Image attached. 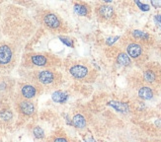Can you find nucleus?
I'll return each instance as SVG.
<instances>
[{
  "instance_id": "1",
  "label": "nucleus",
  "mask_w": 161,
  "mask_h": 142,
  "mask_svg": "<svg viewBox=\"0 0 161 142\" xmlns=\"http://www.w3.org/2000/svg\"><path fill=\"white\" fill-rule=\"evenodd\" d=\"M24 80L35 83L45 90H58L64 83V77L58 69H35L21 72Z\"/></svg>"
},
{
  "instance_id": "2",
  "label": "nucleus",
  "mask_w": 161,
  "mask_h": 142,
  "mask_svg": "<svg viewBox=\"0 0 161 142\" xmlns=\"http://www.w3.org/2000/svg\"><path fill=\"white\" fill-rule=\"evenodd\" d=\"M62 65L64 66L67 74L76 81L82 83H94L98 77V71L87 59H65Z\"/></svg>"
},
{
  "instance_id": "3",
  "label": "nucleus",
  "mask_w": 161,
  "mask_h": 142,
  "mask_svg": "<svg viewBox=\"0 0 161 142\" xmlns=\"http://www.w3.org/2000/svg\"><path fill=\"white\" fill-rule=\"evenodd\" d=\"M62 63L60 57L52 52H27L21 60V66L25 70L58 69Z\"/></svg>"
},
{
  "instance_id": "4",
  "label": "nucleus",
  "mask_w": 161,
  "mask_h": 142,
  "mask_svg": "<svg viewBox=\"0 0 161 142\" xmlns=\"http://www.w3.org/2000/svg\"><path fill=\"white\" fill-rule=\"evenodd\" d=\"M118 45L125 52L136 67L142 68L146 62L149 61L151 48L136 41L130 38L128 34L125 33L123 37L119 39Z\"/></svg>"
},
{
  "instance_id": "5",
  "label": "nucleus",
  "mask_w": 161,
  "mask_h": 142,
  "mask_svg": "<svg viewBox=\"0 0 161 142\" xmlns=\"http://www.w3.org/2000/svg\"><path fill=\"white\" fill-rule=\"evenodd\" d=\"M37 22L44 27L46 30L53 34H62L70 33L71 29L69 24L62 18L58 13L47 8H41L36 12Z\"/></svg>"
},
{
  "instance_id": "6",
  "label": "nucleus",
  "mask_w": 161,
  "mask_h": 142,
  "mask_svg": "<svg viewBox=\"0 0 161 142\" xmlns=\"http://www.w3.org/2000/svg\"><path fill=\"white\" fill-rule=\"evenodd\" d=\"M127 84L128 87L134 91L136 96L143 101L152 100L159 92L152 89L149 85L143 79L141 71H131L127 75Z\"/></svg>"
},
{
  "instance_id": "7",
  "label": "nucleus",
  "mask_w": 161,
  "mask_h": 142,
  "mask_svg": "<svg viewBox=\"0 0 161 142\" xmlns=\"http://www.w3.org/2000/svg\"><path fill=\"white\" fill-rule=\"evenodd\" d=\"M17 63V46L9 41H0V75L10 73Z\"/></svg>"
},
{
  "instance_id": "8",
  "label": "nucleus",
  "mask_w": 161,
  "mask_h": 142,
  "mask_svg": "<svg viewBox=\"0 0 161 142\" xmlns=\"http://www.w3.org/2000/svg\"><path fill=\"white\" fill-rule=\"evenodd\" d=\"M94 13L98 22L107 26L118 27L121 24V18L114 6L108 3H96Z\"/></svg>"
},
{
  "instance_id": "9",
  "label": "nucleus",
  "mask_w": 161,
  "mask_h": 142,
  "mask_svg": "<svg viewBox=\"0 0 161 142\" xmlns=\"http://www.w3.org/2000/svg\"><path fill=\"white\" fill-rule=\"evenodd\" d=\"M143 79L149 86L159 92L161 90V64L158 61L149 60L141 68Z\"/></svg>"
},
{
  "instance_id": "10",
  "label": "nucleus",
  "mask_w": 161,
  "mask_h": 142,
  "mask_svg": "<svg viewBox=\"0 0 161 142\" xmlns=\"http://www.w3.org/2000/svg\"><path fill=\"white\" fill-rule=\"evenodd\" d=\"M104 53L109 61L120 67L130 68L134 64L128 54L119 45H113L111 46H108L104 51Z\"/></svg>"
},
{
  "instance_id": "11",
  "label": "nucleus",
  "mask_w": 161,
  "mask_h": 142,
  "mask_svg": "<svg viewBox=\"0 0 161 142\" xmlns=\"http://www.w3.org/2000/svg\"><path fill=\"white\" fill-rule=\"evenodd\" d=\"M13 105L19 117L23 118H30L37 112V106L33 100H27L16 94L13 97Z\"/></svg>"
},
{
  "instance_id": "12",
  "label": "nucleus",
  "mask_w": 161,
  "mask_h": 142,
  "mask_svg": "<svg viewBox=\"0 0 161 142\" xmlns=\"http://www.w3.org/2000/svg\"><path fill=\"white\" fill-rule=\"evenodd\" d=\"M16 95L22 97L27 100H33L34 98L40 96L44 92V89L41 88L35 83L29 82V81H21L18 82L16 85Z\"/></svg>"
},
{
  "instance_id": "13",
  "label": "nucleus",
  "mask_w": 161,
  "mask_h": 142,
  "mask_svg": "<svg viewBox=\"0 0 161 142\" xmlns=\"http://www.w3.org/2000/svg\"><path fill=\"white\" fill-rule=\"evenodd\" d=\"M125 34H128L130 38L136 40V41L141 42V44L144 45L145 46H147L149 48H154L155 45L157 44V41L155 38L149 33H146L141 30L136 29H130L125 31Z\"/></svg>"
},
{
  "instance_id": "14",
  "label": "nucleus",
  "mask_w": 161,
  "mask_h": 142,
  "mask_svg": "<svg viewBox=\"0 0 161 142\" xmlns=\"http://www.w3.org/2000/svg\"><path fill=\"white\" fill-rule=\"evenodd\" d=\"M16 89V83L12 78L6 75H0V96L9 97L14 95Z\"/></svg>"
},
{
  "instance_id": "15",
  "label": "nucleus",
  "mask_w": 161,
  "mask_h": 142,
  "mask_svg": "<svg viewBox=\"0 0 161 142\" xmlns=\"http://www.w3.org/2000/svg\"><path fill=\"white\" fill-rule=\"evenodd\" d=\"M73 9H74V12L77 14L78 16H81V17L90 18L91 15H92V6L87 2H84V1L75 2L73 4Z\"/></svg>"
},
{
  "instance_id": "16",
  "label": "nucleus",
  "mask_w": 161,
  "mask_h": 142,
  "mask_svg": "<svg viewBox=\"0 0 161 142\" xmlns=\"http://www.w3.org/2000/svg\"><path fill=\"white\" fill-rule=\"evenodd\" d=\"M46 142H71L70 138L67 136V134L62 130L58 129L53 131L50 136L47 138Z\"/></svg>"
},
{
  "instance_id": "17",
  "label": "nucleus",
  "mask_w": 161,
  "mask_h": 142,
  "mask_svg": "<svg viewBox=\"0 0 161 142\" xmlns=\"http://www.w3.org/2000/svg\"><path fill=\"white\" fill-rule=\"evenodd\" d=\"M108 106H112L114 110H116L117 112H121V113H129L130 112V106L128 103L125 102H122V101H111L108 103Z\"/></svg>"
},
{
  "instance_id": "18",
  "label": "nucleus",
  "mask_w": 161,
  "mask_h": 142,
  "mask_svg": "<svg viewBox=\"0 0 161 142\" xmlns=\"http://www.w3.org/2000/svg\"><path fill=\"white\" fill-rule=\"evenodd\" d=\"M13 117V112L9 106H3L0 109V122H2L3 123H9L12 122Z\"/></svg>"
},
{
  "instance_id": "19",
  "label": "nucleus",
  "mask_w": 161,
  "mask_h": 142,
  "mask_svg": "<svg viewBox=\"0 0 161 142\" xmlns=\"http://www.w3.org/2000/svg\"><path fill=\"white\" fill-rule=\"evenodd\" d=\"M72 125H74L75 127H77L79 129H82L84 127H86V125H87L86 117L81 112L76 113L72 119Z\"/></svg>"
},
{
  "instance_id": "20",
  "label": "nucleus",
  "mask_w": 161,
  "mask_h": 142,
  "mask_svg": "<svg viewBox=\"0 0 161 142\" xmlns=\"http://www.w3.org/2000/svg\"><path fill=\"white\" fill-rule=\"evenodd\" d=\"M53 101L55 103H58V104H64L68 100V94L64 91H61V90H58L55 91L54 93L52 96Z\"/></svg>"
},
{
  "instance_id": "21",
  "label": "nucleus",
  "mask_w": 161,
  "mask_h": 142,
  "mask_svg": "<svg viewBox=\"0 0 161 142\" xmlns=\"http://www.w3.org/2000/svg\"><path fill=\"white\" fill-rule=\"evenodd\" d=\"M32 133H33L34 137H35V138H37V139H44V138H45V131H44V129L42 128L41 126H39V125H36V126H34V127H33Z\"/></svg>"
},
{
  "instance_id": "22",
  "label": "nucleus",
  "mask_w": 161,
  "mask_h": 142,
  "mask_svg": "<svg viewBox=\"0 0 161 142\" xmlns=\"http://www.w3.org/2000/svg\"><path fill=\"white\" fill-rule=\"evenodd\" d=\"M59 40L64 42V44H65L66 46H70V47H73V40L70 39L69 37H67V36H58Z\"/></svg>"
},
{
  "instance_id": "23",
  "label": "nucleus",
  "mask_w": 161,
  "mask_h": 142,
  "mask_svg": "<svg viewBox=\"0 0 161 142\" xmlns=\"http://www.w3.org/2000/svg\"><path fill=\"white\" fill-rule=\"evenodd\" d=\"M136 5L139 7V9H142V11H148L149 10V5L147 4H143L142 2H139V1H136Z\"/></svg>"
},
{
  "instance_id": "24",
  "label": "nucleus",
  "mask_w": 161,
  "mask_h": 142,
  "mask_svg": "<svg viewBox=\"0 0 161 142\" xmlns=\"http://www.w3.org/2000/svg\"><path fill=\"white\" fill-rule=\"evenodd\" d=\"M119 39V37H112V38H109L108 40H107V45L109 46H113V44L116 41H118Z\"/></svg>"
},
{
  "instance_id": "25",
  "label": "nucleus",
  "mask_w": 161,
  "mask_h": 142,
  "mask_svg": "<svg viewBox=\"0 0 161 142\" xmlns=\"http://www.w3.org/2000/svg\"><path fill=\"white\" fill-rule=\"evenodd\" d=\"M154 49L156 51L157 54H158V55L160 56V57H161V41L157 42V44L155 45V46H154Z\"/></svg>"
},
{
  "instance_id": "26",
  "label": "nucleus",
  "mask_w": 161,
  "mask_h": 142,
  "mask_svg": "<svg viewBox=\"0 0 161 142\" xmlns=\"http://www.w3.org/2000/svg\"><path fill=\"white\" fill-rule=\"evenodd\" d=\"M154 20H155V22H156V23L158 24V26L160 27V29H161V15L155 16Z\"/></svg>"
},
{
  "instance_id": "27",
  "label": "nucleus",
  "mask_w": 161,
  "mask_h": 142,
  "mask_svg": "<svg viewBox=\"0 0 161 142\" xmlns=\"http://www.w3.org/2000/svg\"><path fill=\"white\" fill-rule=\"evenodd\" d=\"M152 6H154L155 8H158V7L161 6V1H151Z\"/></svg>"
},
{
  "instance_id": "28",
  "label": "nucleus",
  "mask_w": 161,
  "mask_h": 142,
  "mask_svg": "<svg viewBox=\"0 0 161 142\" xmlns=\"http://www.w3.org/2000/svg\"><path fill=\"white\" fill-rule=\"evenodd\" d=\"M145 142H148V141H145Z\"/></svg>"
}]
</instances>
